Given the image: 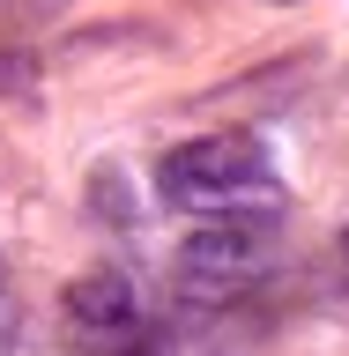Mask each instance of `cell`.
Here are the masks:
<instances>
[{
  "label": "cell",
  "instance_id": "7a4b0ae2",
  "mask_svg": "<svg viewBox=\"0 0 349 356\" xmlns=\"http://www.w3.org/2000/svg\"><path fill=\"white\" fill-rule=\"evenodd\" d=\"M75 312H82L89 327H127L134 319V289L119 282V275H89V282L75 289Z\"/></svg>",
  "mask_w": 349,
  "mask_h": 356
},
{
  "label": "cell",
  "instance_id": "3957f363",
  "mask_svg": "<svg viewBox=\"0 0 349 356\" xmlns=\"http://www.w3.org/2000/svg\"><path fill=\"white\" fill-rule=\"evenodd\" d=\"M8 327H15V312H8V297H0V334H8Z\"/></svg>",
  "mask_w": 349,
  "mask_h": 356
},
{
  "label": "cell",
  "instance_id": "6da1fadb",
  "mask_svg": "<svg viewBox=\"0 0 349 356\" xmlns=\"http://www.w3.org/2000/svg\"><path fill=\"white\" fill-rule=\"evenodd\" d=\"M275 163L253 134H201L186 149L164 156V200L194 208V216H245V208H275Z\"/></svg>",
  "mask_w": 349,
  "mask_h": 356
},
{
  "label": "cell",
  "instance_id": "277c9868",
  "mask_svg": "<svg viewBox=\"0 0 349 356\" xmlns=\"http://www.w3.org/2000/svg\"><path fill=\"white\" fill-rule=\"evenodd\" d=\"M342 245H349V230H342Z\"/></svg>",
  "mask_w": 349,
  "mask_h": 356
}]
</instances>
